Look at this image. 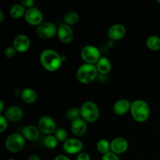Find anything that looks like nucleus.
<instances>
[{
    "mask_svg": "<svg viewBox=\"0 0 160 160\" xmlns=\"http://www.w3.org/2000/svg\"><path fill=\"white\" fill-rule=\"evenodd\" d=\"M156 2H158L159 4H160V0H156Z\"/></svg>",
    "mask_w": 160,
    "mask_h": 160,
    "instance_id": "obj_37",
    "label": "nucleus"
},
{
    "mask_svg": "<svg viewBox=\"0 0 160 160\" xmlns=\"http://www.w3.org/2000/svg\"><path fill=\"white\" fill-rule=\"evenodd\" d=\"M44 145L47 148L49 149H53L56 148L58 145V140L56 136L48 135L44 139Z\"/></svg>",
    "mask_w": 160,
    "mask_h": 160,
    "instance_id": "obj_25",
    "label": "nucleus"
},
{
    "mask_svg": "<svg viewBox=\"0 0 160 160\" xmlns=\"http://www.w3.org/2000/svg\"><path fill=\"white\" fill-rule=\"evenodd\" d=\"M40 62L47 71L55 72L62 66V59L60 55L53 49H45L40 55Z\"/></svg>",
    "mask_w": 160,
    "mask_h": 160,
    "instance_id": "obj_1",
    "label": "nucleus"
},
{
    "mask_svg": "<svg viewBox=\"0 0 160 160\" xmlns=\"http://www.w3.org/2000/svg\"><path fill=\"white\" fill-rule=\"evenodd\" d=\"M57 35L61 42L64 44H68L73 41L74 33L70 25H67L66 23H61L58 27Z\"/></svg>",
    "mask_w": 160,
    "mask_h": 160,
    "instance_id": "obj_10",
    "label": "nucleus"
},
{
    "mask_svg": "<svg viewBox=\"0 0 160 160\" xmlns=\"http://www.w3.org/2000/svg\"><path fill=\"white\" fill-rule=\"evenodd\" d=\"M22 135L25 139L31 142L36 141L40 136V131L38 128L33 125H28L22 130Z\"/></svg>",
    "mask_w": 160,
    "mask_h": 160,
    "instance_id": "obj_18",
    "label": "nucleus"
},
{
    "mask_svg": "<svg viewBox=\"0 0 160 160\" xmlns=\"http://www.w3.org/2000/svg\"><path fill=\"white\" fill-rule=\"evenodd\" d=\"M128 142L123 138H116L110 142L111 152L117 155L123 154L128 150Z\"/></svg>",
    "mask_w": 160,
    "mask_h": 160,
    "instance_id": "obj_13",
    "label": "nucleus"
},
{
    "mask_svg": "<svg viewBox=\"0 0 160 160\" xmlns=\"http://www.w3.org/2000/svg\"><path fill=\"white\" fill-rule=\"evenodd\" d=\"M21 4L23 5L25 8H28V9L34 7V0H23V1H21Z\"/></svg>",
    "mask_w": 160,
    "mask_h": 160,
    "instance_id": "obj_31",
    "label": "nucleus"
},
{
    "mask_svg": "<svg viewBox=\"0 0 160 160\" xmlns=\"http://www.w3.org/2000/svg\"><path fill=\"white\" fill-rule=\"evenodd\" d=\"M31 46L30 38L25 34H18L13 40V48L18 52H25Z\"/></svg>",
    "mask_w": 160,
    "mask_h": 160,
    "instance_id": "obj_12",
    "label": "nucleus"
},
{
    "mask_svg": "<svg viewBox=\"0 0 160 160\" xmlns=\"http://www.w3.org/2000/svg\"><path fill=\"white\" fill-rule=\"evenodd\" d=\"M81 56L86 63L93 65L97 63L102 58L99 49L97 47L91 45H86L81 49Z\"/></svg>",
    "mask_w": 160,
    "mask_h": 160,
    "instance_id": "obj_6",
    "label": "nucleus"
},
{
    "mask_svg": "<svg viewBox=\"0 0 160 160\" xmlns=\"http://www.w3.org/2000/svg\"><path fill=\"white\" fill-rule=\"evenodd\" d=\"M6 120L11 122H17L22 119L23 116V109L17 106H12L8 108L5 112Z\"/></svg>",
    "mask_w": 160,
    "mask_h": 160,
    "instance_id": "obj_16",
    "label": "nucleus"
},
{
    "mask_svg": "<svg viewBox=\"0 0 160 160\" xmlns=\"http://www.w3.org/2000/svg\"><path fill=\"white\" fill-rule=\"evenodd\" d=\"M146 45L151 51H158L160 49V38L156 35H151L147 38Z\"/></svg>",
    "mask_w": 160,
    "mask_h": 160,
    "instance_id": "obj_22",
    "label": "nucleus"
},
{
    "mask_svg": "<svg viewBox=\"0 0 160 160\" xmlns=\"http://www.w3.org/2000/svg\"><path fill=\"white\" fill-rule=\"evenodd\" d=\"M25 13H26L25 7L21 3L13 5V6H11L10 9H9V14L14 19L20 18L23 16H25Z\"/></svg>",
    "mask_w": 160,
    "mask_h": 160,
    "instance_id": "obj_21",
    "label": "nucleus"
},
{
    "mask_svg": "<svg viewBox=\"0 0 160 160\" xmlns=\"http://www.w3.org/2000/svg\"><path fill=\"white\" fill-rule=\"evenodd\" d=\"M126 34V28L121 23L113 24L108 31V36L112 41H119L123 38Z\"/></svg>",
    "mask_w": 160,
    "mask_h": 160,
    "instance_id": "obj_15",
    "label": "nucleus"
},
{
    "mask_svg": "<svg viewBox=\"0 0 160 160\" xmlns=\"http://www.w3.org/2000/svg\"><path fill=\"white\" fill-rule=\"evenodd\" d=\"M54 160H70V158L67 157V156H64V155H59V156H56Z\"/></svg>",
    "mask_w": 160,
    "mask_h": 160,
    "instance_id": "obj_33",
    "label": "nucleus"
},
{
    "mask_svg": "<svg viewBox=\"0 0 160 160\" xmlns=\"http://www.w3.org/2000/svg\"><path fill=\"white\" fill-rule=\"evenodd\" d=\"M80 115H81V112H80V109H78V107L70 108L66 112L67 119L69 120H71V121L79 118Z\"/></svg>",
    "mask_w": 160,
    "mask_h": 160,
    "instance_id": "obj_26",
    "label": "nucleus"
},
{
    "mask_svg": "<svg viewBox=\"0 0 160 160\" xmlns=\"http://www.w3.org/2000/svg\"><path fill=\"white\" fill-rule=\"evenodd\" d=\"M102 160H120V158L117 156V154L112 152H109L106 153V154L103 155Z\"/></svg>",
    "mask_w": 160,
    "mask_h": 160,
    "instance_id": "obj_30",
    "label": "nucleus"
},
{
    "mask_svg": "<svg viewBox=\"0 0 160 160\" xmlns=\"http://www.w3.org/2000/svg\"><path fill=\"white\" fill-rule=\"evenodd\" d=\"M4 20V14L2 10H0V22H2Z\"/></svg>",
    "mask_w": 160,
    "mask_h": 160,
    "instance_id": "obj_36",
    "label": "nucleus"
},
{
    "mask_svg": "<svg viewBox=\"0 0 160 160\" xmlns=\"http://www.w3.org/2000/svg\"><path fill=\"white\" fill-rule=\"evenodd\" d=\"M4 109H5V104L4 102L1 100V101H0V112H2L3 111H4Z\"/></svg>",
    "mask_w": 160,
    "mask_h": 160,
    "instance_id": "obj_35",
    "label": "nucleus"
},
{
    "mask_svg": "<svg viewBox=\"0 0 160 160\" xmlns=\"http://www.w3.org/2000/svg\"><path fill=\"white\" fill-rule=\"evenodd\" d=\"M24 17L27 23L32 26L38 27L43 23V14L38 8L33 7L26 10Z\"/></svg>",
    "mask_w": 160,
    "mask_h": 160,
    "instance_id": "obj_9",
    "label": "nucleus"
},
{
    "mask_svg": "<svg viewBox=\"0 0 160 160\" xmlns=\"http://www.w3.org/2000/svg\"><path fill=\"white\" fill-rule=\"evenodd\" d=\"M38 128L41 132L47 135H50L53 132H56L57 130L55 120L52 117H47V116L41 117L40 120H38Z\"/></svg>",
    "mask_w": 160,
    "mask_h": 160,
    "instance_id": "obj_8",
    "label": "nucleus"
},
{
    "mask_svg": "<svg viewBox=\"0 0 160 160\" xmlns=\"http://www.w3.org/2000/svg\"><path fill=\"white\" fill-rule=\"evenodd\" d=\"M87 122L84 119L79 118L73 120L71 123L72 133L77 137H81L87 131Z\"/></svg>",
    "mask_w": 160,
    "mask_h": 160,
    "instance_id": "obj_14",
    "label": "nucleus"
},
{
    "mask_svg": "<svg viewBox=\"0 0 160 160\" xmlns=\"http://www.w3.org/2000/svg\"><path fill=\"white\" fill-rule=\"evenodd\" d=\"M81 118L86 122L93 123L96 121L99 117V109L97 105L92 101H87L84 102L80 108Z\"/></svg>",
    "mask_w": 160,
    "mask_h": 160,
    "instance_id": "obj_4",
    "label": "nucleus"
},
{
    "mask_svg": "<svg viewBox=\"0 0 160 160\" xmlns=\"http://www.w3.org/2000/svg\"><path fill=\"white\" fill-rule=\"evenodd\" d=\"M58 28L51 22H44L36 28V34L42 39H49L57 34Z\"/></svg>",
    "mask_w": 160,
    "mask_h": 160,
    "instance_id": "obj_7",
    "label": "nucleus"
},
{
    "mask_svg": "<svg viewBox=\"0 0 160 160\" xmlns=\"http://www.w3.org/2000/svg\"><path fill=\"white\" fill-rule=\"evenodd\" d=\"M6 149L12 153L20 152L25 146V138L22 134L12 133L9 134L5 142Z\"/></svg>",
    "mask_w": 160,
    "mask_h": 160,
    "instance_id": "obj_5",
    "label": "nucleus"
},
{
    "mask_svg": "<svg viewBox=\"0 0 160 160\" xmlns=\"http://www.w3.org/2000/svg\"><path fill=\"white\" fill-rule=\"evenodd\" d=\"M97 67L93 64L84 63L79 67L77 71V78L81 84H88L93 82L98 76Z\"/></svg>",
    "mask_w": 160,
    "mask_h": 160,
    "instance_id": "obj_3",
    "label": "nucleus"
},
{
    "mask_svg": "<svg viewBox=\"0 0 160 160\" xmlns=\"http://www.w3.org/2000/svg\"><path fill=\"white\" fill-rule=\"evenodd\" d=\"M37 98V92L34 89L31 88H24L22 91L21 98L24 102L31 104V103L35 102Z\"/></svg>",
    "mask_w": 160,
    "mask_h": 160,
    "instance_id": "obj_19",
    "label": "nucleus"
},
{
    "mask_svg": "<svg viewBox=\"0 0 160 160\" xmlns=\"http://www.w3.org/2000/svg\"><path fill=\"white\" fill-rule=\"evenodd\" d=\"M8 160H15V159H8Z\"/></svg>",
    "mask_w": 160,
    "mask_h": 160,
    "instance_id": "obj_38",
    "label": "nucleus"
},
{
    "mask_svg": "<svg viewBox=\"0 0 160 160\" xmlns=\"http://www.w3.org/2000/svg\"><path fill=\"white\" fill-rule=\"evenodd\" d=\"M16 49L13 48V46L11 47H7V48H5L4 50V56H6V58H9V59H10V58H12L14 56H15L16 54Z\"/></svg>",
    "mask_w": 160,
    "mask_h": 160,
    "instance_id": "obj_28",
    "label": "nucleus"
},
{
    "mask_svg": "<svg viewBox=\"0 0 160 160\" xmlns=\"http://www.w3.org/2000/svg\"><path fill=\"white\" fill-rule=\"evenodd\" d=\"M131 103L129 100L121 98L117 100L113 106V111L117 115L122 116L131 110Z\"/></svg>",
    "mask_w": 160,
    "mask_h": 160,
    "instance_id": "obj_17",
    "label": "nucleus"
},
{
    "mask_svg": "<svg viewBox=\"0 0 160 160\" xmlns=\"http://www.w3.org/2000/svg\"><path fill=\"white\" fill-rule=\"evenodd\" d=\"M28 160H41L40 158H39L38 156H37V155H31V156H29V158H28Z\"/></svg>",
    "mask_w": 160,
    "mask_h": 160,
    "instance_id": "obj_34",
    "label": "nucleus"
},
{
    "mask_svg": "<svg viewBox=\"0 0 160 160\" xmlns=\"http://www.w3.org/2000/svg\"><path fill=\"white\" fill-rule=\"evenodd\" d=\"M79 14L74 11H70V12H67L63 17L64 23L67 25H73L76 24L79 21Z\"/></svg>",
    "mask_w": 160,
    "mask_h": 160,
    "instance_id": "obj_23",
    "label": "nucleus"
},
{
    "mask_svg": "<svg viewBox=\"0 0 160 160\" xmlns=\"http://www.w3.org/2000/svg\"><path fill=\"white\" fill-rule=\"evenodd\" d=\"M131 116L135 121L143 123L148 119L150 116V108L148 103L144 100H134L131 106Z\"/></svg>",
    "mask_w": 160,
    "mask_h": 160,
    "instance_id": "obj_2",
    "label": "nucleus"
},
{
    "mask_svg": "<svg viewBox=\"0 0 160 160\" xmlns=\"http://www.w3.org/2000/svg\"><path fill=\"white\" fill-rule=\"evenodd\" d=\"M55 136L57 138L58 142H65L68 140V133L66 131L65 129H62V128H59L55 132Z\"/></svg>",
    "mask_w": 160,
    "mask_h": 160,
    "instance_id": "obj_27",
    "label": "nucleus"
},
{
    "mask_svg": "<svg viewBox=\"0 0 160 160\" xmlns=\"http://www.w3.org/2000/svg\"><path fill=\"white\" fill-rule=\"evenodd\" d=\"M77 160H91V158L88 153L81 152L77 157Z\"/></svg>",
    "mask_w": 160,
    "mask_h": 160,
    "instance_id": "obj_32",
    "label": "nucleus"
},
{
    "mask_svg": "<svg viewBox=\"0 0 160 160\" xmlns=\"http://www.w3.org/2000/svg\"><path fill=\"white\" fill-rule=\"evenodd\" d=\"M8 128V123L7 120L5 117V116L1 115L0 116V131L1 132H4Z\"/></svg>",
    "mask_w": 160,
    "mask_h": 160,
    "instance_id": "obj_29",
    "label": "nucleus"
},
{
    "mask_svg": "<svg viewBox=\"0 0 160 160\" xmlns=\"http://www.w3.org/2000/svg\"><path fill=\"white\" fill-rule=\"evenodd\" d=\"M96 148L98 152H100L102 155L106 154V153L109 152V151H111L110 143L107 140H106V139H100L97 142Z\"/></svg>",
    "mask_w": 160,
    "mask_h": 160,
    "instance_id": "obj_24",
    "label": "nucleus"
},
{
    "mask_svg": "<svg viewBox=\"0 0 160 160\" xmlns=\"http://www.w3.org/2000/svg\"><path fill=\"white\" fill-rule=\"evenodd\" d=\"M83 149V143L78 138H69L63 143V150L70 155L80 153Z\"/></svg>",
    "mask_w": 160,
    "mask_h": 160,
    "instance_id": "obj_11",
    "label": "nucleus"
},
{
    "mask_svg": "<svg viewBox=\"0 0 160 160\" xmlns=\"http://www.w3.org/2000/svg\"><path fill=\"white\" fill-rule=\"evenodd\" d=\"M96 67L98 73H100L101 74H107L111 70L112 65L108 58L102 57L99 61L97 62Z\"/></svg>",
    "mask_w": 160,
    "mask_h": 160,
    "instance_id": "obj_20",
    "label": "nucleus"
}]
</instances>
